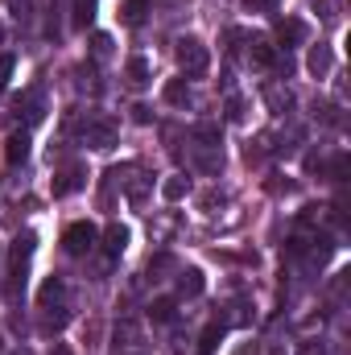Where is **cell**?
Masks as SVG:
<instances>
[{"label":"cell","mask_w":351,"mask_h":355,"mask_svg":"<svg viewBox=\"0 0 351 355\" xmlns=\"http://www.w3.org/2000/svg\"><path fill=\"white\" fill-rule=\"evenodd\" d=\"M62 244H67V252H71V257H87L91 248L99 244V227H95L91 219H79V223H71V227H67Z\"/></svg>","instance_id":"3"},{"label":"cell","mask_w":351,"mask_h":355,"mask_svg":"<svg viewBox=\"0 0 351 355\" xmlns=\"http://www.w3.org/2000/svg\"><path fill=\"white\" fill-rule=\"evenodd\" d=\"M244 8H248V12H277L281 0H244Z\"/></svg>","instance_id":"26"},{"label":"cell","mask_w":351,"mask_h":355,"mask_svg":"<svg viewBox=\"0 0 351 355\" xmlns=\"http://www.w3.org/2000/svg\"><path fill=\"white\" fill-rule=\"evenodd\" d=\"M62 297H67V285H62L58 277H50V281L42 285V293H37V302H42V310H50V306H54V302H62Z\"/></svg>","instance_id":"19"},{"label":"cell","mask_w":351,"mask_h":355,"mask_svg":"<svg viewBox=\"0 0 351 355\" xmlns=\"http://www.w3.org/2000/svg\"><path fill=\"white\" fill-rule=\"evenodd\" d=\"M277 42L289 50V46H298V42H306V21H298V17H285L281 25H277Z\"/></svg>","instance_id":"8"},{"label":"cell","mask_w":351,"mask_h":355,"mask_svg":"<svg viewBox=\"0 0 351 355\" xmlns=\"http://www.w3.org/2000/svg\"><path fill=\"white\" fill-rule=\"evenodd\" d=\"M331 67H335V54H331V46H310V54H306V71L314 75V79H327L331 75Z\"/></svg>","instance_id":"7"},{"label":"cell","mask_w":351,"mask_h":355,"mask_svg":"<svg viewBox=\"0 0 351 355\" xmlns=\"http://www.w3.org/2000/svg\"><path fill=\"white\" fill-rule=\"evenodd\" d=\"M149 318H153V322H174L178 302L174 297H153V302H149Z\"/></svg>","instance_id":"16"},{"label":"cell","mask_w":351,"mask_h":355,"mask_svg":"<svg viewBox=\"0 0 351 355\" xmlns=\"http://www.w3.org/2000/svg\"><path fill=\"white\" fill-rule=\"evenodd\" d=\"M0 352H4V343H0Z\"/></svg>","instance_id":"33"},{"label":"cell","mask_w":351,"mask_h":355,"mask_svg":"<svg viewBox=\"0 0 351 355\" xmlns=\"http://www.w3.org/2000/svg\"><path fill=\"white\" fill-rule=\"evenodd\" d=\"M298 355H327V347L318 339H306V343H298Z\"/></svg>","instance_id":"28"},{"label":"cell","mask_w":351,"mask_h":355,"mask_svg":"<svg viewBox=\"0 0 351 355\" xmlns=\"http://www.w3.org/2000/svg\"><path fill=\"white\" fill-rule=\"evenodd\" d=\"M236 355H257V347H252V343H244V347H236Z\"/></svg>","instance_id":"30"},{"label":"cell","mask_w":351,"mask_h":355,"mask_svg":"<svg viewBox=\"0 0 351 355\" xmlns=\"http://www.w3.org/2000/svg\"><path fill=\"white\" fill-rule=\"evenodd\" d=\"M174 232H178V215H174V211H162V215H153V223H149V236H153L157 244H166Z\"/></svg>","instance_id":"11"},{"label":"cell","mask_w":351,"mask_h":355,"mask_svg":"<svg viewBox=\"0 0 351 355\" xmlns=\"http://www.w3.org/2000/svg\"><path fill=\"white\" fill-rule=\"evenodd\" d=\"M91 58H112V37L108 33H91Z\"/></svg>","instance_id":"23"},{"label":"cell","mask_w":351,"mask_h":355,"mask_svg":"<svg viewBox=\"0 0 351 355\" xmlns=\"http://www.w3.org/2000/svg\"><path fill=\"white\" fill-rule=\"evenodd\" d=\"M141 352V327L132 318H124L116 327V355H137Z\"/></svg>","instance_id":"6"},{"label":"cell","mask_w":351,"mask_h":355,"mask_svg":"<svg viewBox=\"0 0 351 355\" xmlns=\"http://www.w3.org/2000/svg\"><path fill=\"white\" fill-rule=\"evenodd\" d=\"M124 248H128V227H120V223H112V227L103 232V252H108V257L116 261V257H120Z\"/></svg>","instance_id":"12"},{"label":"cell","mask_w":351,"mask_h":355,"mask_svg":"<svg viewBox=\"0 0 351 355\" xmlns=\"http://www.w3.org/2000/svg\"><path fill=\"white\" fill-rule=\"evenodd\" d=\"M8 75H12V54H0V91L8 87Z\"/></svg>","instance_id":"27"},{"label":"cell","mask_w":351,"mask_h":355,"mask_svg":"<svg viewBox=\"0 0 351 355\" xmlns=\"http://www.w3.org/2000/svg\"><path fill=\"white\" fill-rule=\"evenodd\" d=\"M166 103H174V107H186V103H190L186 79H170V83H166Z\"/></svg>","instance_id":"20"},{"label":"cell","mask_w":351,"mask_h":355,"mask_svg":"<svg viewBox=\"0 0 351 355\" xmlns=\"http://www.w3.org/2000/svg\"><path fill=\"white\" fill-rule=\"evenodd\" d=\"M33 248H37V236H33V232H21V236L12 240V248H8V277H12V293H17V289H25V268H29Z\"/></svg>","instance_id":"2"},{"label":"cell","mask_w":351,"mask_h":355,"mask_svg":"<svg viewBox=\"0 0 351 355\" xmlns=\"http://www.w3.org/2000/svg\"><path fill=\"white\" fill-rule=\"evenodd\" d=\"M116 137H120V132H116L112 120H87V128H83V145H87V149H99V153L112 149Z\"/></svg>","instance_id":"4"},{"label":"cell","mask_w":351,"mask_h":355,"mask_svg":"<svg viewBox=\"0 0 351 355\" xmlns=\"http://www.w3.org/2000/svg\"><path fill=\"white\" fill-rule=\"evenodd\" d=\"M162 194H166V202H182L186 194H190V178L186 174H174L162 182Z\"/></svg>","instance_id":"15"},{"label":"cell","mask_w":351,"mask_h":355,"mask_svg":"<svg viewBox=\"0 0 351 355\" xmlns=\"http://www.w3.org/2000/svg\"><path fill=\"white\" fill-rule=\"evenodd\" d=\"M178 67L190 75V79H203L211 71V50L198 42V37H178Z\"/></svg>","instance_id":"1"},{"label":"cell","mask_w":351,"mask_h":355,"mask_svg":"<svg viewBox=\"0 0 351 355\" xmlns=\"http://www.w3.org/2000/svg\"><path fill=\"white\" fill-rule=\"evenodd\" d=\"M268 355H285V347H268Z\"/></svg>","instance_id":"31"},{"label":"cell","mask_w":351,"mask_h":355,"mask_svg":"<svg viewBox=\"0 0 351 355\" xmlns=\"http://www.w3.org/2000/svg\"><path fill=\"white\" fill-rule=\"evenodd\" d=\"M145 12H149V0H124V8H120V21H124L128 29H137V25L145 21Z\"/></svg>","instance_id":"17"},{"label":"cell","mask_w":351,"mask_h":355,"mask_svg":"<svg viewBox=\"0 0 351 355\" xmlns=\"http://www.w3.org/2000/svg\"><path fill=\"white\" fill-rule=\"evenodd\" d=\"M0 42H4V25H0Z\"/></svg>","instance_id":"32"},{"label":"cell","mask_w":351,"mask_h":355,"mask_svg":"<svg viewBox=\"0 0 351 355\" xmlns=\"http://www.w3.org/2000/svg\"><path fill=\"white\" fill-rule=\"evenodd\" d=\"M46 116V103H42V91H29L25 95V124H37Z\"/></svg>","instance_id":"21"},{"label":"cell","mask_w":351,"mask_h":355,"mask_svg":"<svg viewBox=\"0 0 351 355\" xmlns=\"http://www.w3.org/2000/svg\"><path fill=\"white\" fill-rule=\"evenodd\" d=\"M75 8H79V12H75V25H91V17H95V0H79Z\"/></svg>","instance_id":"24"},{"label":"cell","mask_w":351,"mask_h":355,"mask_svg":"<svg viewBox=\"0 0 351 355\" xmlns=\"http://www.w3.org/2000/svg\"><path fill=\"white\" fill-rule=\"evenodd\" d=\"M79 186H83V170H79V166H71L67 174L54 182V198H62V194H75Z\"/></svg>","instance_id":"18"},{"label":"cell","mask_w":351,"mask_h":355,"mask_svg":"<svg viewBox=\"0 0 351 355\" xmlns=\"http://www.w3.org/2000/svg\"><path fill=\"white\" fill-rule=\"evenodd\" d=\"M223 331H228V322H211V327L198 335V355H215V352H219V343H223Z\"/></svg>","instance_id":"13"},{"label":"cell","mask_w":351,"mask_h":355,"mask_svg":"<svg viewBox=\"0 0 351 355\" xmlns=\"http://www.w3.org/2000/svg\"><path fill=\"white\" fill-rule=\"evenodd\" d=\"M124 79H128V87H149V62L145 58H128V67H124Z\"/></svg>","instance_id":"14"},{"label":"cell","mask_w":351,"mask_h":355,"mask_svg":"<svg viewBox=\"0 0 351 355\" xmlns=\"http://www.w3.org/2000/svg\"><path fill=\"white\" fill-rule=\"evenodd\" d=\"M248 54H252V62L264 67V71H273V67H285V71H289V58H281V54H277V46H273V42H264V37H252Z\"/></svg>","instance_id":"5"},{"label":"cell","mask_w":351,"mask_h":355,"mask_svg":"<svg viewBox=\"0 0 351 355\" xmlns=\"http://www.w3.org/2000/svg\"><path fill=\"white\" fill-rule=\"evenodd\" d=\"M132 116H137V124H149V120H153V116H149V107H145V103H137V107H132Z\"/></svg>","instance_id":"29"},{"label":"cell","mask_w":351,"mask_h":355,"mask_svg":"<svg viewBox=\"0 0 351 355\" xmlns=\"http://www.w3.org/2000/svg\"><path fill=\"white\" fill-rule=\"evenodd\" d=\"M4 157H8V166H25V157H29V132H12L4 141Z\"/></svg>","instance_id":"10"},{"label":"cell","mask_w":351,"mask_h":355,"mask_svg":"<svg viewBox=\"0 0 351 355\" xmlns=\"http://www.w3.org/2000/svg\"><path fill=\"white\" fill-rule=\"evenodd\" d=\"M314 8H318L323 21H335L339 17V0H314Z\"/></svg>","instance_id":"25"},{"label":"cell","mask_w":351,"mask_h":355,"mask_svg":"<svg viewBox=\"0 0 351 355\" xmlns=\"http://www.w3.org/2000/svg\"><path fill=\"white\" fill-rule=\"evenodd\" d=\"M264 103H268L273 112H285V107L293 103V95H289L285 87H264Z\"/></svg>","instance_id":"22"},{"label":"cell","mask_w":351,"mask_h":355,"mask_svg":"<svg viewBox=\"0 0 351 355\" xmlns=\"http://www.w3.org/2000/svg\"><path fill=\"white\" fill-rule=\"evenodd\" d=\"M203 289H207L203 268H182V272H178V293H182V297H198Z\"/></svg>","instance_id":"9"}]
</instances>
